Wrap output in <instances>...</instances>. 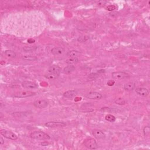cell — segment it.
<instances>
[{"label":"cell","instance_id":"1","mask_svg":"<svg viewBox=\"0 0 150 150\" xmlns=\"http://www.w3.org/2000/svg\"><path fill=\"white\" fill-rule=\"evenodd\" d=\"M31 137L36 140H48L50 136L42 131H34L31 134Z\"/></svg>","mask_w":150,"mask_h":150},{"label":"cell","instance_id":"7","mask_svg":"<svg viewBox=\"0 0 150 150\" xmlns=\"http://www.w3.org/2000/svg\"><path fill=\"white\" fill-rule=\"evenodd\" d=\"M34 105L35 107L39 109H44L48 106V101L45 99H40L35 101L34 103Z\"/></svg>","mask_w":150,"mask_h":150},{"label":"cell","instance_id":"9","mask_svg":"<svg viewBox=\"0 0 150 150\" xmlns=\"http://www.w3.org/2000/svg\"><path fill=\"white\" fill-rule=\"evenodd\" d=\"M61 68L58 65H52L49 68L48 70V73H52L55 75H57V76H59V74L61 73Z\"/></svg>","mask_w":150,"mask_h":150},{"label":"cell","instance_id":"21","mask_svg":"<svg viewBox=\"0 0 150 150\" xmlns=\"http://www.w3.org/2000/svg\"><path fill=\"white\" fill-rule=\"evenodd\" d=\"M36 49V46H26V47L24 48V50L25 52H31L34 51Z\"/></svg>","mask_w":150,"mask_h":150},{"label":"cell","instance_id":"13","mask_svg":"<svg viewBox=\"0 0 150 150\" xmlns=\"http://www.w3.org/2000/svg\"><path fill=\"white\" fill-rule=\"evenodd\" d=\"M64 52H65V49L62 47H55L51 50L52 54L55 55V56L62 55Z\"/></svg>","mask_w":150,"mask_h":150},{"label":"cell","instance_id":"3","mask_svg":"<svg viewBox=\"0 0 150 150\" xmlns=\"http://www.w3.org/2000/svg\"><path fill=\"white\" fill-rule=\"evenodd\" d=\"M130 75L124 72H115L112 73V78L114 80H123V79L129 78Z\"/></svg>","mask_w":150,"mask_h":150},{"label":"cell","instance_id":"28","mask_svg":"<svg viewBox=\"0 0 150 150\" xmlns=\"http://www.w3.org/2000/svg\"><path fill=\"white\" fill-rule=\"evenodd\" d=\"M114 81H113V80H110V81H109L107 82V85H109V86H113L114 85Z\"/></svg>","mask_w":150,"mask_h":150},{"label":"cell","instance_id":"25","mask_svg":"<svg viewBox=\"0 0 150 150\" xmlns=\"http://www.w3.org/2000/svg\"><path fill=\"white\" fill-rule=\"evenodd\" d=\"M89 39V37L88 36H82L78 38V41L80 42H85L87 41Z\"/></svg>","mask_w":150,"mask_h":150},{"label":"cell","instance_id":"4","mask_svg":"<svg viewBox=\"0 0 150 150\" xmlns=\"http://www.w3.org/2000/svg\"><path fill=\"white\" fill-rule=\"evenodd\" d=\"M1 134L3 136H4V137L9 139V140H17V136L15 134H14L12 132L10 131H8V130H1Z\"/></svg>","mask_w":150,"mask_h":150},{"label":"cell","instance_id":"16","mask_svg":"<svg viewBox=\"0 0 150 150\" xmlns=\"http://www.w3.org/2000/svg\"><path fill=\"white\" fill-rule=\"evenodd\" d=\"M136 87V84L133 82H129L125 84L124 89L126 90V91H131L133 90Z\"/></svg>","mask_w":150,"mask_h":150},{"label":"cell","instance_id":"10","mask_svg":"<svg viewBox=\"0 0 150 150\" xmlns=\"http://www.w3.org/2000/svg\"><path fill=\"white\" fill-rule=\"evenodd\" d=\"M86 97V98L92 99V100H100L103 98V96L99 92H92L88 93Z\"/></svg>","mask_w":150,"mask_h":150},{"label":"cell","instance_id":"14","mask_svg":"<svg viewBox=\"0 0 150 150\" xmlns=\"http://www.w3.org/2000/svg\"><path fill=\"white\" fill-rule=\"evenodd\" d=\"M77 92L75 90H69L63 93V97L68 99H72L76 96Z\"/></svg>","mask_w":150,"mask_h":150},{"label":"cell","instance_id":"20","mask_svg":"<svg viewBox=\"0 0 150 150\" xmlns=\"http://www.w3.org/2000/svg\"><path fill=\"white\" fill-rule=\"evenodd\" d=\"M105 120L107 121H109V122L113 123L116 120V118L111 114H107L105 117Z\"/></svg>","mask_w":150,"mask_h":150},{"label":"cell","instance_id":"8","mask_svg":"<svg viewBox=\"0 0 150 150\" xmlns=\"http://www.w3.org/2000/svg\"><path fill=\"white\" fill-rule=\"evenodd\" d=\"M46 127L48 128H56V127H62L66 125L65 123L63 122H56V121H49L45 124Z\"/></svg>","mask_w":150,"mask_h":150},{"label":"cell","instance_id":"11","mask_svg":"<svg viewBox=\"0 0 150 150\" xmlns=\"http://www.w3.org/2000/svg\"><path fill=\"white\" fill-rule=\"evenodd\" d=\"M136 92L138 95L142 97H146L149 94L148 90L145 87H138L136 89Z\"/></svg>","mask_w":150,"mask_h":150},{"label":"cell","instance_id":"27","mask_svg":"<svg viewBox=\"0 0 150 150\" xmlns=\"http://www.w3.org/2000/svg\"><path fill=\"white\" fill-rule=\"evenodd\" d=\"M117 6L116 5H109L108 6H107L106 7V10H108V11H114V10H115L117 9Z\"/></svg>","mask_w":150,"mask_h":150},{"label":"cell","instance_id":"5","mask_svg":"<svg viewBox=\"0 0 150 150\" xmlns=\"http://www.w3.org/2000/svg\"><path fill=\"white\" fill-rule=\"evenodd\" d=\"M35 94V93L30 91H22L18 92L14 94V97L17 98H25L32 96Z\"/></svg>","mask_w":150,"mask_h":150},{"label":"cell","instance_id":"22","mask_svg":"<svg viewBox=\"0 0 150 150\" xmlns=\"http://www.w3.org/2000/svg\"><path fill=\"white\" fill-rule=\"evenodd\" d=\"M58 76H57V75L49 73H47L45 74V78L49 79V80H55V79L58 78Z\"/></svg>","mask_w":150,"mask_h":150},{"label":"cell","instance_id":"6","mask_svg":"<svg viewBox=\"0 0 150 150\" xmlns=\"http://www.w3.org/2000/svg\"><path fill=\"white\" fill-rule=\"evenodd\" d=\"M22 87L25 89H35L38 87L37 84L35 82L31 81H24L22 83Z\"/></svg>","mask_w":150,"mask_h":150},{"label":"cell","instance_id":"12","mask_svg":"<svg viewBox=\"0 0 150 150\" xmlns=\"http://www.w3.org/2000/svg\"><path fill=\"white\" fill-rule=\"evenodd\" d=\"M93 135L97 139H103L105 138V134L100 130L95 129L93 131Z\"/></svg>","mask_w":150,"mask_h":150},{"label":"cell","instance_id":"19","mask_svg":"<svg viewBox=\"0 0 150 150\" xmlns=\"http://www.w3.org/2000/svg\"><path fill=\"white\" fill-rule=\"evenodd\" d=\"M79 62V59L78 58H70L66 61V63L68 65H73V64H76Z\"/></svg>","mask_w":150,"mask_h":150},{"label":"cell","instance_id":"18","mask_svg":"<svg viewBox=\"0 0 150 150\" xmlns=\"http://www.w3.org/2000/svg\"><path fill=\"white\" fill-rule=\"evenodd\" d=\"M74 70H75V67L74 66H73L72 65H69V66H68L64 68L63 72L65 73L69 74L72 72H73Z\"/></svg>","mask_w":150,"mask_h":150},{"label":"cell","instance_id":"24","mask_svg":"<svg viewBox=\"0 0 150 150\" xmlns=\"http://www.w3.org/2000/svg\"><path fill=\"white\" fill-rule=\"evenodd\" d=\"M115 103L118 105H124L126 103V101L123 98H118L115 100Z\"/></svg>","mask_w":150,"mask_h":150},{"label":"cell","instance_id":"2","mask_svg":"<svg viewBox=\"0 0 150 150\" xmlns=\"http://www.w3.org/2000/svg\"><path fill=\"white\" fill-rule=\"evenodd\" d=\"M84 145L88 149H96L98 148V144L94 138H89L86 139L84 141Z\"/></svg>","mask_w":150,"mask_h":150},{"label":"cell","instance_id":"30","mask_svg":"<svg viewBox=\"0 0 150 150\" xmlns=\"http://www.w3.org/2000/svg\"><path fill=\"white\" fill-rule=\"evenodd\" d=\"M28 42L29 43H34L35 42V40H34V39H29V40H28Z\"/></svg>","mask_w":150,"mask_h":150},{"label":"cell","instance_id":"17","mask_svg":"<svg viewBox=\"0 0 150 150\" xmlns=\"http://www.w3.org/2000/svg\"><path fill=\"white\" fill-rule=\"evenodd\" d=\"M4 54L6 57V58H10V59L14 58H15V56H16V54H15V52L11 50H5V51L4 52Z\"/></svg>","mask_w":150,"mask_h":150},{"label":"cell","instance_id":"29","mask_svg":"<svg viewBox=\"0 0 150 150\" xmlns=\"http://www.w3.org/2000/svg\"><path fill=\"white\" fill-rule=\"evenodd\" d=\"M4 144V139L2 137H0V145H3Z\"/></svg>","mask_w":150,"mask_h":150},{"label":"cell","instance_id":"23","mask_svg":"<svg viewBox=\"0 0 150 150\" xmlns=\"http://www.w3.org/2000/svg\"><path fill=\"white\" fill-rule=\"evenodd\" d=\"M22 59L26 61H35L37 60V58L35 56H24L22 57Z\"/></svg>","mask_w":150,"mask_h":150},{"label":"cell","instance_id":"26","mask_svg":"<svg viewBox=\"0 0 150 150\" xmlns=\"http://www.w3.org/2000/svg\"><path fill=\"white\" fill-rule=\"evenodd\" d=\"M143 133L145 136H149L150 134V129L149 126H146L143 129Z\"/></svg>","mask_w":150,"mask_h":150},{"label":"cell","instance_id":"15","mask_svg":"<svg viewBox=\"0 0 150 150\" xmlns=\"http://www.w3.org/2000/svg\"><path fill=\"white\" fill-rule=\"evenodd\" d=\"M81 55V53L80 52L78 51V50H70V51L67 53V56L69 57V58H78V56H80Z\"/></svg>","mask_w":150,"mask_h":150}]
</instances>
